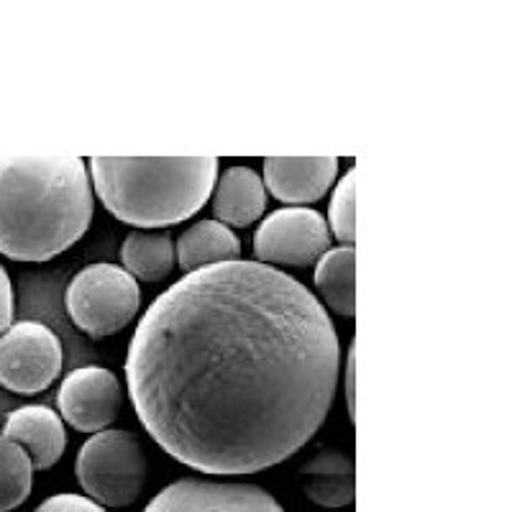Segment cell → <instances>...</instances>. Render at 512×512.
<instances>
[{
	"label": "cell",
	"mask_w": 512,
	"mask_h": 512,
	"mask_svg": "<svg viewBox=\"0 0 512 512\" xmlns=\"http://www.w3.org/2000/svg\"><path fill=\"white\" fill-rule=\"evenodd\" d=\"M338 333L318 297L262 262L187 272L141 315L126 387L144 431L205 474H256L331 413Z\"/></svg>",
	"instance_id": "1"
},
{
	"label": "cell",
	"mask_w": 512,
	"mask_h": 512,
	"mask_svg": "<svg viewBox=\"0 0 512 512\" xmlns=\"http://www.w3.org/2000/svg\"><path fill=\"white\" fill-rule=\"evenodd\" d=\"M88 164L72 154H0V254L49 262L72 249L93 223Z\"/></svg>",
	"instance_id": "2"
},
{
	"label": "cell",
	"mask_w": 512,
	"mask_h": 512,
	"mask_svg": "<svg viewBox=\"0 0 512 512\" xmlns=\"http://www.w3.org/2000/svg\"><path fill=\"white\" fill-rule=\"evenodd\" d=\"M218 164V157H93L90 175L113 218L136 231H157L208 203Z\"/></svg>",
	"instance_id": "3"
},
{
	"label": "cell",
	"mask_w": 512,
	"mask_h": 512,
	"mask_svg": "<svg viewBox=\"0 0 512 512\" xmlns=\"http://www.w3.org/2000/svg\"><path fill=\"white\" fill-rule=\"evenodd\" d=\"M82 492L103 507L134 505L146 484V454L139 438L121 428H105L82 443L75 459Z\"/></svg>",
	"instance_id": "4"
},
{
	"label": "cell",
	"mask_w": 512,
	"mask_h": 512,
	"mask_svg": "<svg viewBox=\"0 0 512 512\" xmlns=\"http://www.w3.org/2000/svg\"><path fill=\"white\" fill-rule=\"evenodd\" d=\"M64 305L72 323L90 338L121 333L141 305L139 282L116 264H90L67 285Z\"/></svg>",
	"instance_id": "5"
},
{
	"label": "cell",
	"mask_w": 512,
	"mask_h": 512,
	"mask_svg": "<svg viewBox=\"0 0 512 512\" xmlns=\"http://www.w3.org/2000/svg\"><path fill=\"white\" fill-rule=\"evenodd\" d=\"M62 341L39 320H18L0 336V387L39 395L62 374Z\"/></svg>",
	"instance_id": "6"
},
{
	"label": "cell",
	"mask_w": 512,
	"mask_h": 512,
	"mask_svg": "<svg viewBox=\"0 0 512 512\" xmlns=\"http://www.w3.org/2000/svg\"><path fill=\"white\" fill-rule=\"evenodd\" d=\"M328 246V221L318 210L303 205L274 210L254 233V256L262 264L310 267L326 254Z\"/></svg>",
	"instance_id": "7"
},
{
	"label": "cell",
	"mask_w": 512,
	"mask_h": 512,
	"mask_svg": "<svg viewBox=\"0 0 512 512\" xmlns=\"http://www.w3.org/2000/svg\"><path fill=\"white\" fill-rule=\"evenodd\" d=\"M144 512H285V507L256 484L180 479L157 492Z\"/></svg>",
	"instance_id": "8"
},
{
	"label": "cell",
	"mask_w": 512,
	"mask_h": 512,
	"mask_svg": "<svg viewBox=\"0 0 512 512\" xmlns=\"http://www.w3.org/2000/svg\"><path fill=\"white\" fill-rule=\"evenodd\" d=\"M123 405V390L116 374L100 364H88L62 379L57 410L62 420L80 433H100L116 423Z\"/></svg>",
	"instance_id": "9"
},
{
	"label": "cell",
	"mask_w": 512,
	"mask_h": 512,
	"mask_svg": "<svg viewBox=\"0 0 512 512\" xmlns=\"http://www.w3.org/2000/svg\"><path fill=\"white\" fill-rule=\"evenodd\" d=\"M338 175L336 157H267L264 187L287 205H308L328 192Z\"/></svg>",
	"instance_id": "10"
},
{
	"label": "cell",
	"mask_w": 512,
	"mask_h": 512,
	"mask_svg": "<svg viewBox=\"0 0 512 512\" xmlns=\"http://www.w3.org/2000/svg\"><path fill=\"white\" fill-rule=\"evenodd\" d=\"M0 436L24 448L34 464V472L52 469L67 448L62 415L47 405H24L8 413Z\"/></svg>",
	"instance_id": "11"
},
{
	"label": "cell",
	"mask_w": 512,
	"mask_h": 512,
	"mask_svg": "<svg viewBox=\"0 0 512 512\" xmlns=\"http://www.w3.org/2000/svg\"><path fill=\"white\" fill-rule=\"evenodd\" d=\"M213 213L223 226L246 228L262 218L267 208V187L251 167H228L213 187Z\"/></svg>",
	"instance_id": "12"
},
{
	"label": "cell",
	"mask_w": 512,
	"mask_h": 512,
	"mask_svg": "<svg viewBox=\"0 0 512 512\" xmlns=\"http://www.w3.org/2000/svg\"><path fill=\"white\" fill-rule=\"evenodd\" d=\"M305 495L320 507H349L356 497L354 461L338 448H320L303 464Z\"/></svg>",
	"instance_id": "13"
},
{
	"label": "cell",
	"mask_w": 512,
	"mask_h": 512,
	"mask_svg": "<svg viewBox=\"0 0 512 512\" xmlns=\"http://www.w3.org/2000/svg\"><path fill=\"white\" fill-rule=\"evenodd\" d=\"M177 262L187 272L210 267V264L239 262L241 241L239 236L221 221H198L177 239Z\"/></svg>",
	"instance_id": "14"
},
{
	"label": "cell",
	"mask_w": 512,
	"mask_h": 512,
	"mask_svg": "<svg viewBox=\"0 0 512 512\" xmlns=\"http://www.w3.org/2000/svg\"><path fill=\"white\" fill-rule=\"evenodd\" d=\"M121 262L134 280L162 282L167 280L177 264V251L172 233L157 231H131L123 239Z\"/></svg>",
	"instance_id": "15"
},
{
	"label": "cell",
	"mask_w": 512,
	"mask_h": 512,
	"mask_svg": "<svg viewBox=\"0 0 512 512\" xmlns=\"http://www.w3.org/2000/svg\"><path fill=\"white\" fill-rule=\"evenodd\" d=\"M313 282L323 303L338 315H356V251L354 246L328 249L315 262Z\"/></svg>",
	"instance_id": "16"
},
{
	"label": "cell",
	"mask_w": 512,
	"mask_h": 512,
	"mask_svg": "<svg viewBox=\"0 0 512 512\" xmlns=\"http://www.w3.org/2000/svg\"><path fill=\"white\" fill-rule=\"evenodd\" d=\"M34 487V464L18 443L0 436V512L24 505Z\"/></svg>",
	"instance_id": "17"
},
{
	"label": "cell",
	"mask_w": 512,
	"mask_h": 512,
	"mask_svg": "<svg viewBox=\"0 0 512 512\" xmlns=\"http://www.w3.org/2000/svg\"><path fill=\"white\" fill-rule=\"evenodd\" d=\"M328 226L344 246L356 241V169L351 167L333 190L331 208H328Z\"/></svg>",
	"instance_id": "18"
},
{
	"label": "cell",
	"mask_w": 512,
	"mask_h": 512,
	"mask_svg": "<svg viewBox=\"0 0 512 512\" xmlns=\"http://www.w3.org/2000/svg\"><path fill=\"white\" fill-rule=\"evenodd\" d=\"M34 512H108L103 505L90 500L88 495H75V492H62L41 502Z\"/></svg>",
	"instance_id": "19"
},
{
	"label": "cell",
	"mask_w": 512,
	"mask_h": 512,
	"mask_svg": "<svg viewBox=\"0 0 512 512\" xmlns=\"http://www.w3.org/2000/svg\"><path fill=\"white\" fill-rule=\"evenodd\" d=\"M13 285L11 277L0 267V336L13 326Z\"/></svg>",
	"instance_id": "20"
},
{
	"label": "cell",
	"mask_w": 512,
	"mask_h": 512,
	"mask_svg": "<svg viewBox=\"0 0 512 512\" xmlns=\"http://www.w3.org/2000/svg\"><path fill=\"white\" fill-rule=\"evenodd\" d=\"M354 369H356V341L349 346V361H346V402H349V418L356 423V410H354Z\"/></svg>",
	"instance_id": "21"
}]
</instances>
